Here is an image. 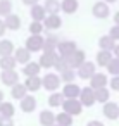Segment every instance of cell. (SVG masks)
I'll return each instance as SVG.
<instances>
[{"label":"cell","mask_w":119,"mask_h":126,"mask_svg":"<svg viewBox=\"0 0 119 126\" xmlns=\"http://www.w3.org/2000/svg\"><path fill=\"white\" fill-rule=\"evenodd\" d=\"M43 9H45L47 16L59 14L60 12V0H45V2H43Z\"/></svg>","instance_id":"26"},{"label":"cell","mask_w":119,"mask_h":126,"mask_svg":"<svg viewBox=\"0 0 119 126\" xmlns=\"http://www.w3.org/2000/svg\"><path fill=\"white\" fill-rule=\"evenodd\" d=\"M4 24H5V30H11V31H17L21 28V17L17 14H9L7 17H4Z\"/></svg>","instance_id":"18"},{"label":"cell","mask_w":119,"mask_h":126,"mask_svg":"<svg viewBox=\"0 0 119 126\" xmlns=\"http://www.w3.org/2000/svg\"><path fill=\"white\" fill-rule=\"evenodd\" d=\"M30 35H42L43 33V23H36V21H31L30 23Z\"/></svg>","instance_id":"37"},{"label":"cell","mask_w":119,"mask_h":126,"mask_svg":"<svg viewBox=\"0 0 119 126\" xmlns=\"http://www.w3.org/2000/svg\"><path fill=\"white\" fill-rule=\"evenodd\" d=\"M5 35V24H4V19H0V38Z\"/></svg>","instance_id":"44"},{"label":"cell","mask_w":119,"mask_h":126,"mask_svg":"<svg viewBox=\"0 0 119 126\" xmlns=\"http://www.w3.org/2000/svg\"><path fill=\"white\" fill-rule=\"evenodd\" d=\"M79 9V2L78 0H62L60 2V11L64 14H74Z\"/></svg>","instance_id":"23"},{"label":"cell","mask_w":119,"mask_h":126,"mask_svg":"<svg viewBox=\"0 0 119 126\" xmlns=\"http://www.w3.org/2000/svg\"><path fill=\"white\" fill-rule=\"evenodd\" d=\"M102 2H105L107 5H110V4H116V2H117V0H102Z\"/></svg>","instance_id":"48"},{"label":"cell","mask_w":119,"mask_h":126,"mask_svg":"<svg viewBox=\"0 0 119 126\" xmlns=\"http://www.w3.org/2000/svg\"><path fill=\"white\" fill-rule=\"evenodd\" d=\"M62 102H64V95L60 92H52L48 95V105L50 107H60Z\"/></svg>","instance_id":"33"},{"label":"cell","mask_w":119,"mask_h":126,"mask_svg":"<svg viewBox=\"0 0 119 126\" xmlns=\"http://www.w3.org/2000/svg\"><path fill=\"white\" fill-rule=\"evenodd\" d=\"M107 73L110 76H119V59L112 57V61L107 64Z\"/></svg>","instance_id":"36"},{"label":"cell","mask_w":119,"mask_h":126,"mask_svg":"<svg viewBox=\"0 0 119 126\" xmlns=\"http://www.w3.org/2000/svg\"><path fill=\"white\" fill-rule=\"evenodd\" d=\"M64 59H66L69 69H78V67L86 61V54H85V50H79V48H78L74 54H71L69 57H64Z\"/></svg>","instance_id":"6"},{"label":"cell","mask_w":119,"mask_h":126,"mask_svg":"<svg viewBox=\"0 0 119 126\" xmlns=\"http://www.w3.org/2000/svg\"><path fill=\"white\" fill-rule=\"evenodd\" d=\"M98 47H100V50L112 52V50H114V47H116V42H114L109 35H102V36L98 38Z\"/></svg>","instance_id":"27"},{"label":"cell","mask_w":119,"mask_h":126,"mask_svg":"<svg viewBox=\"0 0 119 126\" xmlns=\"http://www.w3.org/2000/svg\"><path fill=\"white\" fill-rule=\"evenodd\" d=\"M43 36L42 35H30L28 38H26V45H24V48H28L30 50V54H33V52H42V48H43Z\"/></svg>","instance_id":"4"},{"label":"cell","mask_w":119,"mask_h":126,"mask_svg":"<svg viewBox=\"0 0 119 126\" xmlns=\"http://www.w3.org/2000/svg\"><path fill=\"white\" fill-rule=\"evenodd\" d=\"M97 73V64L91 61H85L78 69H76V76L81 79H90L93 74Z\"/></svg>","instance_id":"3"},{"label":"cell","mask_w":119,"mask_h":126,"mask_svg":"<svg viewBox=\"0 0 119 126\" xmlns=\"http://www.w3.org/2000/svg\"><path fill=\"white\" fill-rule=\"evenodd\" d=\"M40 71H42V67H40V64L38 62H28V64H24V67H23V74L26 76V78H30V76H40Z\"/></svg>","instance_id":"25"},{"label":"cell","mask_w":119,"mask_h":126,"mask_svg":"<svg viewBox=\"0 0 119 126\" xmlns=\"http://www.w3.org/2000/svg\"><path fill=\"white\" fill-rule=\"evenodd\" d=\"M79 92H81V86L79 85H76V83H67V85H64V88H62V95H64V98H78L79 97Z\"/></svg>","instance_id":"15"},{"label":"cell","mask_w":119,"mask_h":126,"mask_svg":"<svg viewBox=\"0 0 119 126\" xmlns=\"http://www.w3.org/2000/svg\"><path fill=\"white\" fill-rule=\"evenodd\" d=\"M109 36H110L114 42H116V40H119V26H117V24H114V26L109 30Z\"/></svg>","instance_id":"40"},{"label":"cell","mask_w":119,"mask_h":126,"mask_svg":"<svg viewBox=\"0 0 119 126\" xmlns=\"http://www.w3.org/2000/svg\"><path fill=\"white\" fill-rule=\"evenodd\" d=\"M59 86H60V76L57 73H47L42 78V88H45L47 92H57Z\"/></svg>","instance_id":"2"},{"label":"cell","mask_w":119,"mask_h":126,"mask_svg":"<svg viewBox=\"0 0 119 126\" xmlns=\"http://www.w3.org/2000/svg\"><path fill=\"white\" fill-rule=\"evenodd\" d=\"M109 88L112 92H119V76H112L109 79Z\"/></svg>","instance_id":"39"},{"label":"cell","mask_w":119,"mask_h":126,"mask_svg":"<svg viewBox=\"0 0 119 126\" xmlns=\"http://www.w3.org/2000/svg\"><path fill=\"white\" fill-rule=\"evenodd\" d=\"M86 126H105L102 121H97V119H93V121H88L86 123Z\"/></svg>","instance_id":"43"},{"label":"cell","mask_w":119,"mask_h":126,"mask_svg":"<svg viewBox=\"0 0 119 126\" xmlns=\"http://www.w3.org/2000/svg\"><path fill=\"white\" fill-rule=\"evenodd\" d=\"M62 112H66V114H69V116H79L81 112H83V105H81V102L78 100V98H64V102H62Z\"/></svg>","instance_id":"1"},{"label":"cell","mask_w":119,"mask_h":126,"mask_svg":"<svg viewBox=\"0 0 119 126\" xmlns=\"http://www.w3.org/2000/svg\"><path fill=\"white\" fill-rule=\"evenodd\" d=\"M109 100H110V90H109L107 86L95 90V102H98V104H107Z\"/></svg>","instance_id":"30"},{"label":"cell","mask_w":119,"mask_h":126,"mask_svg":"<svg viewBox=\"0 0 119 126\" xmlns=\"http://www.w3.org/2000/svg\"><path fill=\"white\" fill-rule=\"evenodd\" d=\"M62 26V17L59 14H52V16H47L43 19V28L48 30V31H55V30H60Z\"/></svg>","instance_id":"12"},{"label":"cell","mask_w":119,"mask_h":126,"mask_svg":"<svg viewBox=\"0 0 119 126\" xmlns=\"http://www.w3.org/2000/svg\"><path fill=\"white\" fill-rule=\"evenodd\" d=\"M0 126H14V121L9 117H0Z\"/></svg>","instance_id":"41"},{"label":"cell","mask_w":119,"mask_h":126,"mask_svg":"<svg viewBox=\"0 0 119 126\" xmlns=\"http://www.w3.org/2000/svg\"><path fill=\"white\" fill-rule=\"evenodd\" d=\"M19 107H21L23 112L30 114V112H33V110L36 109V98H35L33 95H26L24 98L19 100Z\"/></svg>","instance_id":"16"},{"label":"cell","mask_w":119,"mask_h":126,"mask_svg":"<svg viewBox=\"0 0 119 126\" xmlns=\"http://www.w3.org/2000/svg\"><path fill=\"white\" fill-rule=\"evenodd\" d=\"M16 66H17V62H16V59L12 55L0 57V69H2V71H12Z\"/></svg>","instance_id":"29"},{"label":"cell","mask_w":119,"mask_h":126,"mask_svg":"<svg viewBox=\"0 0 119 126\" xmlns=\"http://www.w3.org/2000/svg\"><path fill=\"white\" fill-rule=\"evenodd\" d=\"M112 55H114L116 59H119V43H116V47H114V50H112Z\"/></svg>","instance_id":"45"},{"label":"cell","mask_w":119,"mask_h":126,"mask_svg":"<svg viewBox=\"0 0 119 126\" xmlns=\"http://www.w3.org/2000/svg\"><path fill=\"white\" fill-rule=\"evenodd\" d=\"M76 50H78V47H76V42H73V40H60L57 45V54L60 57H69Z\"/></svg>","instance_id":"5"},{"label":"cell","mask_w":119,"mask_h":126,"mask_svg":"<svg viewBox=\"0 0 119 126\" xmlns=\"http://www.w3.org/2000/svg\"><path fill=\"white\" fill-rule=\"evenodd\" d=\"M21 2L24 4V5H28V7H33V5H36L40 0H21Z\"/></svg>","instance_id":"42"},{"label":"cell","mask_w":119,"mask_h":126,"mask_svg":"<svg viewBox=\"0 0 119 126\" xmlns=\"http://www.w3.org/2000/svg\"><path fill=\"white\" fill-rule=\"evenodd\" d=\"M60 38H57L55 35H50L43 40V48L42 52H57V45H59Z\"/></svg>","instance_id":"21"},{"label":"cell","mask_w":119,"mask_h":126,"mask_svg":"<svg viewBox=\"0 0 119 126\" xmlns=\"http://www.w3.org/2000/svg\"><path fill=\"white\" fill-rule=\"evenodd\" d=\"M0 81H2L5 86L12 88L14 85L19 83V74H17L16 69H12V71H2V73H0Z\"/></svg>","instance_id":"11"},{"label":"cell","mask_w":119,"mask_h":126,"mask_svg":"<svg viewBox=\"0 0 119 126\" xmlns=\"http://www.w3.org/2000/svg\"><path fill=\"white\" fill-rule=\"evenodd\" d=\"M91 14H93V17H97V19H107V17L110 16V9H109V5H107L105 2L98 0V2H95L93 7H91Z\"/></svg>","instance_id":"8"},{"label":"cell","mask_w":119,"mask_h":126,"mask_svg":"<svg viewBox=\"0 0 119 126\" xmlns=\"http://www.w3.org/2000/svg\"><path fill=\"white\" fill-rule=\"evenodd\" d=\"M112 52H107V50H98L97 57H95V64L98 67H107V64L112 61Z\"/></svg>","instance_id":"22"},{"label":"cell","mask_w":119,"mask_h":126,"mask_svg":"<svg viewBox=\"0 0 119 126\" xmlns=\"http://www.w3.org/2000/svg\"><path fill=\"white\" fill-rule=\"evenodd\" d=\"M57 59H59L57 52H43L40 55V59H38V64H40L42 69H50V67H54Z\"/></svg>","instance_id":"9"},{"label":"cell","mask_w":119,"mask_h":126,"mask_svg":"<svg viewBox=\"0 0 119 126\" xmlns=\"http://www.w3.org/2000/svg\"><path fill=\"white\" fill-rule=\"evenodd\" d=\"M14 114H16V107H14L12 102L4 100L2 104H0V117H9V119H12Z\"/></svg>","instance_id":"24"},{"label":"cell","mask_w":119,"mask_h":126,"mask_svg":"<svg viewBox=\"0 0 119 126\" xmlns=\"http://www.w3.org/2000/svg\"><path fill=\"white\" fill-rule=\"evenodd\" d=\"M28 95V90H26V86L23 85V83H17V85H14L12 88H11V97L14 98V100H21V98H24Z\"/></svg>","instance_id":"28"},{"label":"cell","mask_w":119,"mask_h":126,"mask_svg":"<svg viewBox=\"0 0 119 126\" xmlns=\"http://www.w3.org/2000/svg\"><path fill=\"white\" fill-rule=\"evenodd\" d=\"M78 100L81 102L83 107H91L95 104V90H91L90 86H83L81 92H79Z\"/></svg>","instance_id":"7"},{"label":"cell","mask_w":119,"mask_h":126,"mask_svg":"<svg viewBox=\"0 0 119 126\" xmlns=\"http://www.w3.org/2000/svg\"><path fill=\"white\" fill-rule=\"evenodd\" d=\"M16 50L14 43L11 40H0V57H4V55H12Z\"/></svg>","instance_id":"31"},{"label":"cell","mask_w":119,"mask_h":126,"mask_svg":"<svg viewBox=\"0 0 119 126\" xmlns=\"http://www.w3.org/2000/svg\"><path fill=\"white\" fill-rule=\"evenodd\" d=\"M23 85L26 86L28 93H35V92H38V90L42 88V78H40V76H30V78L24 79Z\"/></svg>","instance_id":"19"},{"label":"cell","mask_w":119,"mask_h":126,"mask_svg":"<svg viewBox=\"0 0 119 126\" xmlns=\"http://www.w3.org/2000/svg\"><path fill=\"white\" fill-rule=\"evenodd\" d=\"M54 126H59V124H54Z\"/></svg>","instance_id":"49"},{"label":"cell","mask_w":119,"mask_h":126,"mask_svg":"<svg viewBox=\"0 0 119 126\" xmlns=\"http://www.w3.org/2000/svg\"><path fill=\"white\" fill-rule=\"evenodd\" d=\"M54 69H55L57 73H64L66 69H69V66H67L66 59L59 55V59H57V61H55V64H54Z\"/></svg>","instance_id":"38"},{"label":"cell","mask_w":119,"mask_h":126,"mask_svg":"<svg viewBox=\"0 0 119 126\" xmlns=\"http://www.w3.org/2000/svg\"><path fill=\"white\" fill-rule=\"evenodd\" d=\"M30 16H31V21L43 23V19L47 17V12H45V9H43L42 4H36V5L30 7Z\"/></svg>","instance_id":"17"},{"label":"cell","mask_w":119,"mask_h":126,"mask_svg":"<svg viewBox=\"0 0 119 126\" xmlns=\"http://www.w3.org/2000/svg\"><path fill=\"white\" fill-rule=\"evenodd\" d=\"M38 121H40L42 126H54L55 124V112L50 110V109H45V110L40 112Z\"/></svg>","instance_id":"20"},{"label":"cell","mask_w":119,"mask_h":126,"mask_svg":"<svg viewBox=\"0 0 119 126\" xmlns=\"http://www.w3.org/2000/svg\"><path fill=\"white\" fill-rule=\"evenodd\" d=\"M102 112H104V116L107 117V119H110V121H116L117 117H119V105L116 104V102H107V104H104V107H102Z\"/></svg>","instance_id":"13"},{"label":"cell","mask_w":119,"mask_h":126,"mask_svg":"<svg viewBox=\"0 0 119 126\" xmlns=\"http://www.w3.org/2000/svg\"><path fill=\"white\" fill-rule=\"evenodd\" d=\"M114 24L119 26V11H116V14H114Z\"/></svg>","instance_id":"46"},{"label":"cell","mask_w":119,"mask_h":126,"mask_svg":"<svg viewBox=\"0 0 119 126\" xmlns=\"http://www.w3.org/2000/svg\"><path fill=\"white\" fill-rule=\"evenodd\" d=\"M12 14V2L11 0H0V17H7Z\"/></svg>","instance_id":"34"},{"label":"cell","mask_w":119,"mask_h":126,"mask_svg":"<svg viewBox=\"0 0 119 126\" xmlns=\"http://www.w3.org/2000/svg\"><path fill=\"white\" fill-rule=\"evenodd\" d=\"M73 121H74V117L62 110L59 114H55V124H59V126H73Z\"/></svg>","instance_id":"32"},{"label":"cell","mask_w":119,"mask_h":126,"mask_svg":"<svg viewBox=\"0 0 119 126\" xmlns=\"http://www.w3.org/2000/svg\"><path fill=\"white\" fill-rule=\"evenodd\" d=\"M12 57L16 59V62L17 64H28L30 61H31V54H30V50L28 48H24V47H17L16 50H14V54H12Z\"/></svg>","instance_id":"14"},{"label":"cell","mask_w":119,"mask_h":126,"mask_svg":"<svg viewBox=\"0 0 119 126\" xmlns=\"http://www.w3.org/2000/svg\"><path fill=\"white\" fill-rule=\"evenodd\" d=\"M4 100H5V93H4L2 90H0V104H2Z\"/></svg>","instance_id":"47"},{"label":"cell","mask_w":119,"mask_h":126,"mask_svg":"<svg viewBox=\"0 0 119 126\" xmlns=\"http://www.w3.org/2000/svg\"><path fill=\"white\" fill-rule=\"evenodd\" d=\"M76 79V71L74 69H66L64 73H60V83L67 85V83H74Z\"/></svg>","instance_id":"35"},{"label":"cell","mask_w":119,"mask_h":126,"mask_svg":"<svg viewBox=\"0 0 119 126\" xmlns=\"http://www.w3.org/2000/svg\"><path fill=\"white\" fill-rule=\"evenodd\" d=\"M90 88L91 90H98V88H105L107 85H109V78H107V74H104V73H95L90 79Z\"/></svg>","instance_id":"10"}]
</instances>
